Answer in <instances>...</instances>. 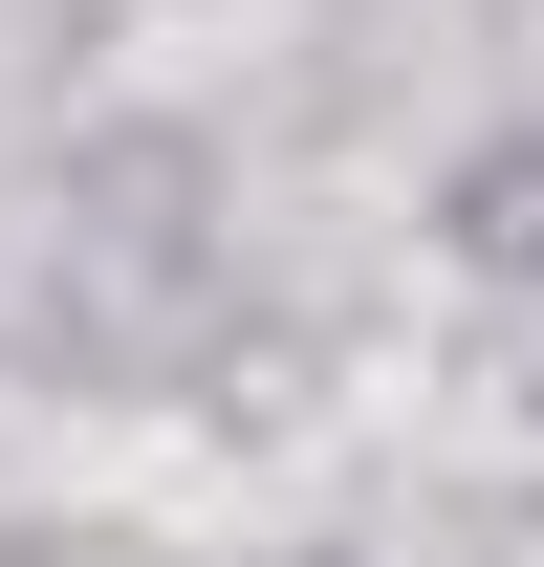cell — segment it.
Segmentation results:
<instances>
[{
	"label": "cell",
	"instance_id": "cell-1",
	"mask_svg": "<svg viewBox=\"0 0 544 567\" xmlns=\"http://www.w3.org/2000/svg\"><path fill=\"white\" fill-rule=\"evenodd\" d=\"M479 262H544V153H479Z\"/></svg>",
	"mask_w": 544,
	"mask_h": 567
}]
</instances>
